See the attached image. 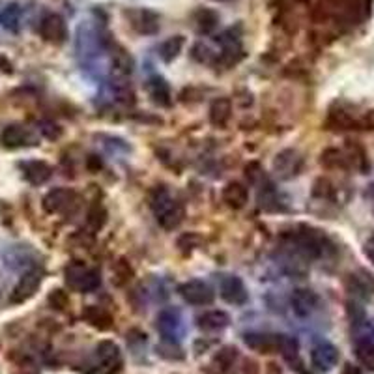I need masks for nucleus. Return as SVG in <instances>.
<instances>
[{
    "mask_svg": "<svg viewBox=\"0 0 374 374\" xmlns=\"http://www.w3.org/2000/svg\"><path fill=\"white\" fill-rule=\"evenodd\" d=\"M150 206L157 223L165 230H174L183 221V206L176 197H172L167 187H155Z\"/></svg>",
    "mask_w": 374,
    "mask_h": 374,
    "instance_id": "nucleus-1",
    "label": "nucleus"
},
{
    "mask_svg": "<svg viewBox=\"0 0 374 374\" xmlns=\"http://www.w3.org/2000/svg\"><path fill=\"white\" fill-rule=\"evenodd\" d=\"M290 247L294 249L298 257L305 260H316L326 255L330 249V241L320 230L310 229V227H299L296 232H292L289 238Z\"/></svg>",
    "mask_w": 374,
    "mask_h": 374,
    "instance_id": "nucleus-2",
    "label": "nucleus"
},
{
    "mask_svg": "<svg viewBox=\"0 0 374 374\" xmlns=\"http://www.w3.org/2000/svg\"><path fill=\"white\" fill-rule=\"evenodd\" d=\"M66 283L70 284V289L77 292H92L99 286V273L96 270L83 266L79 262H73L71 266L66 267Z\"/></svg>",
    "mask_w": 374,
    "mask_h": 374,
    "instance_id": "nucleus-3",
    "label": "nucleus"
},
{
    "mask_svg": "<svg viewBox=\"0 0 374 374\" xmlns=\"http://www.w3.org/2000/svg\"><path fill=\"white\" fill-rule=\"evenodd\" d=\"M43 281V270L40 267H32V270H28L19 277L17 284L13 286L10 294V303L11 305H19L25 303L28 299L32 298L34 294L37 292V289L42 286Z\"/></svg>",
    "mask_w": 374,
    "mask_h": 374,
    "instance_id": "nucleus-4",
    "label": "nucleus"
},
{
    "mask_svg": "<svg viewBox=\"0 0 374 374\" xmlns=\"http://www.w3.org/2000/svg\"><path fill=\"white\" fill-rule=\"evenodd\" d=\"M96 367L103 374H114L122 367V352L116 342L102 341L96 346Z\"/></svg>",
    "mask_w": 374,
    "mask_h": 374,
    "instance_id": "nucleus-5",
    "label": "nucleus"
},
{
    "mask_svg": "<svg viewBox=\"0 0 374 374\" xmlns=\"http://www.w3.org/2000/svg\"><path fill=\"white\" fill-rule=\"evenodd\" d=\"M301 169H303V157H301L298 150H283L273 159V171L283 180H290V178L298 176Z\"/></svg>",
    "mask_w": 374,
    "mask_h": 374,
    "instance_id": "nucleus-6",
    "label": "nucleus"
},
{
    "mask_svg": "<svg viewBox=\"0 0 374 374\" xmlns=\"http://www.w3.org/2000/svg\"><path fill=\"white\" fill-rule=\"evenodd\" d=\"M157 332L161 333L163 341L176 344L183 337V322L180 313L174 309L161 310L157 316Z\"/></svg>",
    "mask_w": 374,
    "mask_h": 374,
    "instance_id": "nucleus-7",
    "label": "nucleus"
},
{
    "mask_svg": "<svg viewBox=\"0 0 374 374\" xmlns=\"http://www.w3.org/2000/svg\"><path fill=\"white\" fill-rule=\"evenodd\" d=\"M178 292H180V296H182L186 303L197 305V307L210 305L215 298L214 290L210 289L204 281H198V279H191V281H186L183 284H180Z\"/></svg>",
    "mask_w": 374,
    "mask_h": 374,
    "instance_id": "nucleus-8",
    "label": "nucleus"
},
{
    "mask_svg": "<svg viewBox=\"0 0 374 374\" xmlns=\"http://www.w3.org/2000/svg\"><path fill=\"white\" fill-rule=\"evenodd\" d=\"M37 30H40V36H42L45 42L54 43V45L64 43L66 37H68V27H66L64 17L59 16V13H47V16H43Z\"/></svg>",
    "mask_w": 374,
    "mask_h": 374,
    "instance_id": "nucleus-9",
    "label": "nucleus"
},
{
    "mask_svg": "<svg viewBox=\"0 0 374 374\" xmlns=\"http://www.w3.org/2000/svg\"><path fill=\"white\" fill-rule=\"evenodd\" d=\"M283 337L277 333L253 332L243 337V342L258 354H279L283 346Z\"/></svg>",
    "mask_w": 374,
    "mask_h": 374,
    "instance_id": "nucleus-10",
    "label": "nucleus"
},
{
    "mask_svg": "<svg viewBox=\"0 0 374 374\" xmlns=\"http://www.w3.org/2000/svg\"><path fill=\"white\" fill-rule=\"evenodd\" d=\"M75 200H77V195L71 189L56 187V189H51L43 197L42 206L47 214H62V212H66V210H70L73 206Z\"/></svg>",
    "mask_w": 374,
    "mask_h": 374,
    "instance_id": "nucleus-11",
    "label": "nucleus"
},
{
    "mask_svg": "<svg viewBox=\"0 0 374 374\" xmlns=\"http://www.w3.org/2000/svg\"><path fill=\"white\" fill-rule=\"evenodd\" d=\"M339 348L335 344L327 341H322L318 344L313 346L310 350V361H313V367L322 373H327V370H332L337 363H339Z\"/></svg>",
    "mask_w": 374,
    "mask_h": 374,
    "instance_id": "nucleus-12",
    "label": "nucleus"
},
{
    "mask_svg": "<svg viewBox=\"0 0 374 374\" xmlns=\"http://www.w3.org/2000/svg\"><path fill=\"white\" fill-rule=\"evenodd\" d=\"M318 294L310 289H296L290 294V307L299 318H307L318 309Z\"/></svg>",
    "mask_w": 374,
    "mask_h": 374,
    "instance_id": "nucleus-13",
    "label": "nucleus"
},
{
    "mask_svg": "<svg viewBox=\"0 0 374 374\" xmlns=\"http://www.w3.org/2000/svg\"><path fill=\"white\" fill-rule=\"evenodd\" d=\"M221 298L230 305H243L247 303L249 294L243 281L238 275H227L221 281Z\"/></svg>",
    "mask_w": 374,
    "mask_h": 374,
    "instance_id": "nucleus-14",
    "label": "nucleus"
},
{
    "mask_svg": "<svg viewBox=\"0 0 374 374\" xmlns=\"http://www.w3.org/2000/svg\"><path fill=\"white\" fill-rule=\"evenodd\" d=\"M129 19H131V27L140 34H155L159 30V17L150 10H133L129 11Z\"/></svg>",
    "mask_w": 374,
    "mask_h": 374,
    "instance_id": "nucleus-15",
    "label": "nucleus"
},
{
    "mask_svg": "<svg viewBox=\"0 0 374 374\" xmlns=\"http://www.w3.org/2000/svg\"><path fill=\"white\" fill-rule=\"evenodd\" d=\"M28 140H30V133L19 123L6 126L0 133V145L4 148H23V146L28 145Z\"/></svg>",
    "mask_w": 374,
    "mask_h": 374,
    "instance_id": "nucleus-16",
    "label": "nucleus"
},
{
    "mask_svg": "<svg viewBox=\"0 0 374 374\" xmlns=\"http://www.w3.org/2000/svg\"><path fill=\"white\" fill-rule=\"evenodd\" d=\"M23 174L27 178V182H30L32 186H42L51 178L53 174V169L45 163V161H25L21 165Z\"/></svg>",
    "mask_w": 374,
    "mask_h": 374,
    "instance_id": "nucleus-17",
    "label": "nucleus"
},
{
    "mask_svg": "<svg viewBox=\"0 0 374 374\" xmlns=\"http://www.w3.org/2000/svg\"><path fill=\"white\" fill-rule=\"evenodd\" d=\"M230 316L224 310H206L197 318V326L203 332H221L224 327H229Z\"/></svg>",
    "mask_w": 374,
    "mask_h": 374,
    "instance_id": "nucleus-18",
    "label": "nucleus"
},
{
    "mask_svg": "<svg viewBox=\"0 0 374 374\" xmlns=\"http://www.w3.org/2000/svg\"><path fill=\"white\" fill-rule=\"evenodd\" d=\"M83 318H85L92 327H96L99 332H107L112 327V316L107 309L97 307V305H86L83 309Z\"/></svg>",
    "mask_w": 374,
    "mask_h": 374,
    "instance_id": "nucleus-19",
    "label": "nucleus"
},
{
    "mask_svg": "<svg viewBox=\"0 0 374 374\" xmlns=\"http://www.w3.org/2000/svg\"><path fill=\"white\" fill-rule=\"evenodd\" d=\"M223 200L230 208L241 210L249 200V191H247V187L243 183L230 182L223 189Z\"/></svg>",
    "mask_w": 374,
    "mask_h": 374,
    "instance_id": "nucleus-20",
    "label": "nucleus"
},
{
    "mask_svg": "<svg viewBox=\"0 0 374 374\" xmlns=\"http://www.w3.org/2000/svg\"><path fill=\"white\" fill-rule=\"evenodd\" d=\"M232 116V102L229 97H217L210 107V122L214 123L215 128H224Z\"/></svg>",
    "mask_w": 374,
    "mask_h": 374,
    "instance_id": "nucleus-21",
    "label": "nucleus"
},
{
    "mask_svg": "<svg viewBox=\"0 0 374 374\" xmlns=\"http://www.w3.org/2000/svg\"><path fill=\"white\" fill-rule=\"evenodd\" d=\"M21 6L16 4V2L6 4L4 8L0 10V27L8 30V32H17V30L21 28Z\"/></svg>",
    "mask_w": 374,
    "mask_h": 374,
    "instance_id": "nucleus-22",
    "label": "nucleus"
},
{
    "mask_svg": "<svg viewBox=\"0 0 374 374\" xmlns=\"http://www.w3.org/2000/svg\"><path fill=\"white\" fill-rule=\"evenodd\" d=\"M133 71V60L123 49H116L112 53V77L116 80H126Z\"/></svg>",
    "mask_w": 374,
    "mask_h": 374,
    "instance_id": "nucleus-23",
    "label": "nucleus"
},
{
    "mask_svg": "<svg viewBox=\"0 0 374 374\" xmlns=\"http://www.w3.org/2000/svg\"><path fill=\"white\" fill-rule=\"evenodd\" d=\"M148 92L150 96L154 97L155 103L159 105H169L171 103V88L163 77H152L148 80Z\"/></svg>",
    "mask_w": 374,
    "mask_h": 374,
    "instance_id": "nucleus-24",
    "label": "nucleus"
},
{
    "mask_svg": "<svg viewBox=\"0 0 374 374\" xmlns=\"http://www.w3.org/2000/svg\"><path fill=\"white\" fill-rule=\"evenodd\" d=\"M183 45H186V37L183 36H172V37H169V40H165V42L159 45V49H157V51H159L161 60L167 62V64L172 62V60L176 59L178 54L182 53Z\"/></svg>",
    "mask_w": 374,
    "mask_h": 374,
    "instance_id": "nucleus-25",
    "label": "nucleus"
},
{
    "mask_svg": "<svg viewBox=\"0 0 374 374\" xmlns=\"http://www.w3.org/2000/svg\"><path fill=\"white\" fill-rule=\"evenodd\" d=\"M354 352H356V358H358L359 363L363 365L367 370L374 373V341H370V339H359L356 342Z\"/></svg>",
    "mask_w": 374,
    "mask_h": 374,
    "instance_id": "nucleus-26",
    "label": "nucleus"
},
{
    "mask_svg": "<svg viewBox=\"0 0 374 374\" xmlns=\"http://www.w3.org/2000/svg\"><path fill=\"white\" fill-rule=\"evenodd\" d=\"M236 359H238V350H236L234 346H224L221 348L219 352L215 354L212 365H214L215 369L219 370L221 374H227L232 370Z\"/></svg>",
    "mask_w": 374,
    "mask_h": 374,
    "instance_id": "nucleus-27",
    "label": "nucleus"
},
{
    "mask_svg": "<svg viewBox=\"0 0 374 374\" xmlns=\"http://www.w3.org/2000/svg\"><path fill=\"white\" fill-rule=\"evenodd\" d=\"M327 123L332 126V129H358V126H361L358 118L348 111H332Z\"/></svg>",
    "mask_w": 374,
    "mask_h": 374,
    "instance_id": "nucleus-28",
    "label": "nucleus"
},
{
    "mask_svg": "<svg viewBox=\"0 0 374 374\" xmlns=\"http://www.w3.org/2000/svg\"><path fill=\"white\" fill-rule=\"evenodd\" d=\"M217 23H219V17L217 13L212 10H198L195 13V27L200 34H210L214 32L217 28Z\"/></svg>",
    "mask_w": 374,
    "mask_h": 374,
    "instance_id": "nucleus-29",
    "label": "nucleus"
},
{
    "mask_svg": "<svg viewBox=\"0 0 374 374\" xmlns=\"http://www.w3.org/2000/svg\"><path fill=\"white\" fill-rule=\"evenodd\" d=\"M322 165L326 169H344L348 165V157L342 150L337 148H327L324 154H322Z\"/></svg>",
    "mask_w": 374,
    "mask_h": 374,
    "instance_id": "nucleus-30",
    "label": "nucleus"
},
{
    "mask_svg": "<svg viewBox=\"0 0 374 374\" xmlns=\"http://www.w3.org/2000/svg\"><path fill=\"white\" fill-rule=\"evenodd\" d=\"M352 284L354 292H358L361 296L374 294V275L367 272H359L356 275H352Z\"/></svg>",
    "mask_w": 374,
    "mask_h": 374,
    "instance_id": "nucleus-31",
    "label": "nucleus"
},
{
    "mask_svg": "<svg viewBox=\"0 0 374 374\" xmlns=\"http://www.w3.org/2000/svg\"><path fill=\"white\" fill-rule=\"evenodd\" d=\"M112 275H114V283L118 284V286H123V284H128L131 279H133V267H131V264H129L126 258H120V260L114 264V267H112Z\"/></svg>",
    "mask_w": 374,
    "mask_h": 374,
    "instance_id": "nucleus-32",
    "label": "nucleus"
},
{
    "mask_svg": "<svg viewBox=\"0 0 374 374\" xmlns=\"http://www.w3.org/2000/svg\"><path fill=\"white\" fill-rule=\"evenodd\" d=\"M105 221H107V214H105V210H103L99 204H96V206H92V208L88 210L86 224H88V229H90L92 232H97L99 229H103Z\"/></svg>",
    "mask_w": 374,
    "mask_h": 374,
    "instance_id": "nucleus-33",
    "label": "nucleus"
},
{
    "mask_svg": "<svg viewBox=\"0 0 374 374\" xmlns=\"http://www.w3.org/2000/svg\"><path fill=\"white\" fill-rule=\"evenodd\" d=\"M281 356H283L286 361H294L299 356V342L296 341L294 337L284 335L283 337V346H281Z\"/></svg>",
    "mask_w": 374,
    "mask_h": 374,
    "instance_id": "nucleus-34",
    "label": "nucleus"
},
{
    "mask_svg": "<svg viewBox=\"0 0 374 374\" xmlns=\"http://www.w3.org/2000/svg\"><path fill=\"white\" fill-rule=\"evenodd\" d=\"M68 294H66L64 290H53L51 294H49V303L53 305V309H59V310H64L66 307H68Z\"/></svg>",
    "mask_w": 374,
    "mask_h": 374,
    "instance_id": "nucleus-35",
    "label": "nucleus"
},
{
    "mask_svg": "<svg viewBox=\"0 0 374 374\" xmlns=\"http://www.w3.org/2000/svg\"><path fill=\"white\" fill-rule=\"evenodd\" d=\"M40 129H42V133L51 140L59 139L60 135H62V129H60V126H56V123H53V122H43L42 128Z\"/></svg>",
    "mask_w": 374,
    "mask_h": 374,
    "instance_id": "nucleus-36",
    "label": "nucleus"
},
{
    "mask_svg": "<svg viewBox=\"0 0 374 374\" xmlns=\"http://www.w3.org/2000/svg\"><path fill=\"white\" fill-rule=\"evenodd\" d=\"M243 374H258V365L251 359H247L246 367H243Z\"/></svg>",
    "mask_w": 374,
    "mask_h": 374,
    "instance_id": "nucleus-37",
    "label": "nucleus"
},
{
    "mask_svg": "<svg viewBox=\"0 0 374 374\" xmlns=\"http://www.w3.org/2000/svg\"><path fill=\"white\" fill-rule=\"evenodd\" d=\"M342 374H365V373L359 369V367H356V365L346 363L344 365V370H342Z\"/></svg>",
    "mask_w": 374,
    "mask_h": 374,
    "instance_id": "nucleus-38",
    "label": "nucleus"
},
{
    "mask_svg": "<svg viewBox=\"0 0 374 374\" xmlns=\"http://www.w3.org/2000/svg\"><path fill=\"white\" fill-rule=\"evenodd\" d=\"M365 255H367V257L374 262V236L369 241H367V246H365Z\"/></svg>",
    "mask_w": 374,
    "mask_h": 374,
    "instance_id": "nucleus-39",
    "label": "nucleus"
},
{
    "mask_svg": "<svg viewBox=\"0 0 374 374\" xmlns=\"http://www.w3.org/2000/svg\"><path fill=\"white\" fill-rule=\"evenodd\" d=\"M367 195H369L370 203H373V212H374V183L369 187V193H367Z\"/></svg>",
    "mask_w": 374,
    "mask_h": 374,
    "instance_id": "nucleus-40",
    "label": "nucleus"
},
{
    "mask_svg": "<svg viewBox=\"0 0 374 374\" xmlns=\"http://www.w3.org/2000/svg\"><path fill=\"white\" fill-rule=\"evenodd\" d=\"M219 2H224V0H219Z\"/></svg>",
    "mask_w": 374,
    "mask_h": 374,
    "instance_id": "nucleus-41",
    "label": "nucleus"
},
{
    "mask_svg": "<svg viewBox=\"0 0 374 374\" xmlns=\"http://www.w3.org/2000/svg\"><path fill=\"white\" fill-rule=\"evenodd\" d=\"M0 62H2V59H0Z\"/></svg>",
    "mask_w": 374,
    "mask_h": 374,
    "instance_id": "nucleus-42",
    "label": "nucleus"
}]
</instances>
